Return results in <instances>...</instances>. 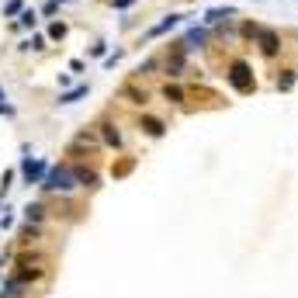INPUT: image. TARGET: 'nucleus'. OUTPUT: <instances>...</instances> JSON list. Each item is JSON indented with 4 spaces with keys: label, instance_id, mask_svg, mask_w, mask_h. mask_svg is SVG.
I'll list each match as a JSON object with an SVG mask.
<instances>
[{
    "label": "nucleus",
    "instance_id": "1",
    "mask_svg": "<svg viewBox=\"0 0 298 298\" xmlns=\"http://www.w3.org/2000/svg\"><path fill=\"white\" fill-rule=\"evenodd\" d=\"M73 170H70V166H56V170H49V173H45V180H42V187H45V191H63V194H66V191H73Z\"/></svg>",
    "mask_w": 298,
    "mask_h": 298
},
{
    "label": "nucleus",
    "instance_id": "13",
    "mask_svg": "<svg viewBox=\"0 0 298 298\" xmlns=\"http://www.w3.org/2000/svg\"><path fill=\"white\" fill-rule=\"evenodd\" d=\"M166 97H170V101H180L184 90H180V87H166Z\"/></svg>",
    "mask_w": 298,
    "mask_h": 298
},
{
    "label": "nucleus",
    "instance_id": "6",
    "mask_svg": "<svg viewBox=\"0 0 298 298\" xmlns=\"http://www.w3.org/2000/svg\"><path fill=\"white\" fill-rule=\"evenodd\" d=\"M246 66H232V83L239 87V90H250V80H246Z\"/></svg>",
    "mask_w": 298,
    "mask_h": 298
},
{
    "label": "nucleus",
    "instance_id": "4",
    "mask_svg": "<svg viewBox=\"0 0 298 298\" xmlns=\"http://www.w3.org/2000/svg\"><path fill=\"white\" fill-rule=\"evenodd\" d=\"M76 184H83V187H97V173L94 170H73Z\"/></svg>",
    "mask_w": 298,
    "mask_h": 298
},
{
    "label": "nucleus",
    "instance_id": "7",
    "mask_svg": "<svg viewBox=\"0 0 298 298\" xmlns=\"http://www.w3.org/2000/svg\"><path fill=\"white\" fill-rule=\"evenodd\" d=\"M83 94H87V87H76V90H70V94H63V97H59V104H73V101L83 97Z\"/></svg>",
    "mask_w": 298,
    "mask_h": 298
},
{
    "label": "nucleus",
    "instance_id": "12",
    "mask_svg": "<svg viewBox=\"0 0 298 298\" xmlns=\"http://www.w3.org/2000/svg\"><path fill=\"white\" fill-rule=\"evenodd\" d=\"M42 212H45L42 205H28V208H24V215H28V219H35V222L42 219Z\"/></svg>",
    "mask_w": 298,
    "mask_h": 298
},
{
    "label": "nucleus",
    "instance_id": "3",
    "mask_svg": "<svg viewBox=\"0 0 298 298\" xmlns=\"http://www.w3.org/2000/svg\"><path fill=\"white\" fill-rule=\"evenodd\" d=\"M21 295H24V281L21 278H10L3 285V292H0V298H21Z\"/></svg>",
    "mask_w": 298,
    "mask_h": 298
},
{
    "label": "nucleus",
    "instance_id": "15",
    "mask_svg": "<svg viewBox=\"0 0 298 298\" xmlns=\"http://www.w3.org/2000/svg\"><path fill=\"white\" fill-rule=\"evenodd\" d=\"M115 3H118V7H129V3H132V0H115Z\"/></svg>",
    "mask_w": 298,
    "mask_h": 298
},
{
    "label": "nucleus",
    "instance_id": "8",
    "mask_svg": "<svg viewBox=\"0 0 298 298\" xmlns=\"http://www.w3.org/2000/svg\"><path fill=\"white\" fill-rule=\"evenodd\" d=\"M177 21H180V17H177V14H170V17H166L163 24H156V28H152V35H163V31H170V28H173Z\"/></svg>",
    "mask_w": 298,
    "mask_h": 298
},
{
    "label": "nucleus",
    "instance_id": "10",
    "mask_svg": "<svg viewBox=\"0 0 298 298\" xmlns=\"http://www.w3.org/2000/svg\"><path fill=\"white\" fill-rule=\"evenodd\" d=\"M146 132H149V136H163V122H156V118H146Z\"/></svg>",
    "mask_w": 298,
    "mask_h": 298
},
{
    "label": "nucleus",
    "instance_id": "5",
    "mask_svg": "<svg viewBox=\"0 0 298 298\" xmlns=\"http://www.w3.org/2000/svg\"><path fill=\"white\" fill-rule=\"evenodd\" d=\"M260 42H264V52H267V56H274V52H278V35H274V31H264V35H260Z\"/></svg>",
    "mask_w": 298,
    "mask_h": 298
},
{
    "label": "nucleus",
    "instance_id": "2",
    "mask_svg": "<svg viewBox=\"0 0 298 298\" xmlns=\"http://www.w3.org/2000/svg\"><path fill=\"white\" fill-rule=\"evenodd\" d=\"M42 177H45V163H42V159L31 163V156H28V159H24V180H28V184H38Z\"/></svg>",
    "mask_w": 298,
    "mask_h": 298
},
{
    "label": "nucleus",
    "instance_id": "14",
    "mask_svg": "<svg viewBox=\"0 0 298 298\" xmlns=\"http://www.w3.org/2000/svg\"><path fill=\"white\" fill-rule=\"evenodd\" d=\"M49 35H52V38H63V35H66V28H63V24H52V28H49Z\"/></svg>",
    "mask_w": 298,
    "mask_h": 298
},
{
    "label": "nucleus",
    "instance_id": "9",
    "mask_svg": "<svg viewBox=\"0 0 298 298\" xmlns=\"http://www.w3.org/2000/svg\"><path fill=\"white\" fill-rule=\"evenodd\" d=\"M104 139H108V146H122V136L115 132V125H104Z\"/></svg>",
    "mask_w": 298,
    "mask_h": 298
},
{
    "label": "nucleus",
    "instance_id": "11",
    "mask_svg": "<svg viewBox=\"0 0 298 298\" xmlns=\"http://www.w3.org/2000/svg\"><path fill=\"white\" fill-rule=\"evenodd\" d=\"M17 24H21V28H35V10H24Z\"/></svg>",
    "mask_w": 298,
    "mask_h": 298
}]
</instances>
